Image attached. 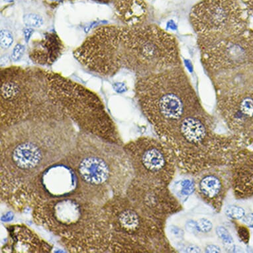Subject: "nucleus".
Listing matches in <instances>:
<instances>
[{
	"label": "nucleus",
	"mask_w": 253,
	"mask_h": 253,
	"mask_svg": "<svg viewBox=\"0 0 253 253\" xmlns=\"http://www.w3.org/2000/svg\"><path fill=\"white\" fill-rule=\"evenodd\" d=\"M123 26H101L93 31L73 55L89 71L112 77L122 68L121 41Z\"/></svg>",
	"instance_id": "obj_12"
},
{
	"label": "nucleus",
	"mask_w": 253,
	"mask_h": 253,
	"mask_svg": "<svg viewBox=\"0 0 253 253\" xmlns=\"http://www.w3.org/2000/svg\"><path fill=\"white\" fill-rule=\"evenodd\" d=\"M197 226L199 233L202 234H209L212 231L213 225L212 222L207 218H203L200 219L197 221Z\"/></svg>",
	"instance_id": "obj_25"
},
{
	"label": "nucleus",
	"mask_w": 253,
	"mask_h": 253,
	"mask_svg": "<svg viewBox=\"0 0 253 253\" xmlns=\"http://www.w3.org/2000/svg\"><path fill=\"white\" fill-rule=\"evenodd\" d=\"M249 16L241 0H201L189 16L202 49L247 30Z\"/></svg>",
	"instance_id": "obj_10"
},
{
	"label": "nucleus",
	"mask_w": 253,
	"mask_h": 253,
	"mask_svg": "<svg viewBox=\"0 0 253 253\" xmlns=\"http://www.w3.org/2000/svg\"><path fill=\"white\" fill-rule=\"evenodd\" d=\"M216 110L229 134L253 145V90L217 95Z\"/></svg>",
	"instance_id": "obj_14"
},
{
	"label": "nucleus",
	"mask_w": 253,
	"mask_h": 253,
	"mask_svg": "<svg viewBox=\"0 0 253 253\" xmlns=\"http://www.w3.org/2000/svg\"><path fill=\"white\" fill-rule=\"evenodd\" d=\"M79 180L76 197L103 205L124 194L134 179L132 164L123 147L80 131L75 147L62 160Z\"/></svg>",
	"instance_id": "obj_2"
},
{
	"label": "nucleus",
	"mask_w": 253,
	"mask_h": 253,
	"mask_svg": "<svg viewBox=\"0 0 253 253\" xmlns=\"http://www.w3.org/2000/svg\"><path fill=\"white\" fill-rule=\"evenodd\" d=\"M1 128L30 120L67 118L51 96L45 70L12 66L0 72Z\"/></svg>",
	"instance_id": "obj_5"
},
{
	"label": "nucleus",
	"mask_w": 253,
	"mask_h": 253,
	"mask_svg": "<svg viewBox=\"0 0 253 253\" xmlns=\"http://www.w3.org/2000/svg\"><path fill=\"white\" fill-rule=\"evenodd\" d=\"M225 214L230 219L237 221L243 219L245 216V209L236 205H231L225 208Z\"/></svg>",
	"instance_id": "obj_21"
},
{
	"label": "nucleus",
	"mask_w": 253,
	"mask_h": 253,
	"mask_svg": "<svg viewBox=\"0 0 253 253\" xmlns=\"http://www.w3.org/2000/svg\"><path fill=\"white\" fill-rule=\"evenodd\" d=\"M241 221L246 226L253 229V213L246 214L241 219Z\"/></svg>",
	"instance_id": "obj_28"
},
{
	"label": "nucleus",
	"mask_w": 253,
	"mask_h": 253,
	"mask_svg": "<svg viewBox=\"0 0 253 253\" xmlns=\"http://www.w3.org/2000/svg\"><path fill=\"white\" fill-rule=\"evenodd\" d=\"M121 52L122 68L137 77L183 66L177 39L156 25L123 26Z\"/></svg>",
	"instance_id": "obj_8"
},
{
	"label": "nucleus",
	"mask_w": 253,
	"mask_h": 253,
	"mask_svg": "<svg viewBox=\"0 0 253 253\" xmlns=\"http://www.w3.org/2000/svg\"><path fill=\"white\" fill-rule=\"evenodd\" d=\"M14 43V36L10 30L6 28H1V37H0V45L1 51L10 49Z\"/></svg>",
	"instance_id": "obj_22"
},
{
	"label": "nucleus",
	"mask_w": 253,
	"mask_h": 253,
	"mask_svg": "<svg viewBox=\"0 0 253 253\" xmlns=\"http://www.w3.org/2000/svg\"><path fill=\"white\" fill-rule=\"evenodd\" d=\"M64 51L62 40L55 32L42 34L39 39L34 41L29 49V56L34 63L41 66H51L61 57Z\"/></svg>",
	"instance_id": "obj_17"
},
{
	"label": "nucleus",
	"mask_w": 253,
	"mask_h": 253,
	"mask_svg": "<svg viewBox=\"0 0 253 253\" xmlns=\"http://www.w3.org/2000/svg\"><path fill=\"white\" fill-rule=\"evenodd\" d=\"M135 92L158 139L186 118L205 110L183 66L137 77Z\"/></svg>",
	"instance_id": "obj_4"
},
{
	"label": "nucleus",
	"mask_w": 253,
	"mask_h": 253,
	"mask_svg": "<svg viewBox=\"0 0 253 253\" xmlns=\"http://www.w3.org/2000/svg\"><path fill=\"white\" fill-rule=\"evenodd\" d=\"M93 1H98V2L107 3L110 2L111 0H93Z\"/></svg>",
	"instance_id": "obj_34"
},
{
	"label": "nucleus",
	"mask_w": 253,
	"mask_h": 253,
	"mask_svg": "<svg viewBox=\"0 0 253 253\" xmlns=\"http://www.w3.org/2000/svg\"><path fill=\"white\" fill-rule=\"evenodd\" d=\"M115 11L124 26H139L146 22L147 5L144 0H115Z\"/></svg>",
	"instance_id": "obj_18"
},
{
	"label": "nucleus",
	"mask_w": 253,
	"mask_h": 253,
	"mask_svg": "<svg viewBox=\"0 0 253 253\" xmlns=\"http://www.w3.org/2000/svg\"><path fill=\"white\" fill-rule=\"evenodd\" d=\"M78 132L68 118L30 120L1 128L3 196L27 185L75 147Z\"/></svg>",
	"instance_id": "obj_1"
},
{
	"label": "nucleus",
	"mask_w": 253,
	"mask_h": 253,
	"mask_svg": "<svg viewBox=\"0 0 253 253\" xmlns=\"http://www.w3.org/2000/svg\"><path fill=\"white\" fill-rule=\"evenodd\" d=\"M171 234L178 238H183L184 236V231L181 229L178 228L176 226H171L170 227Z\"/></svg>",
	"instance_id": "obj_30"
},
{
	"label": "nucleus",
	"mask_w": 253,
	"mask_h": 253,
	"mask_svg": "<svg viewBox=\"0 0 253 253\" xmlns=\"http://www.w3.org/2000/svg\"><path fill=\"white\" fill-rule=\"evenodd\" d=\"M177 187L180 198L188 197L196 192V185L194 180L190 179L182 180L178 182Z\"/></svg>",
	"instance_id": "obj_19"
},
{
	"label": "nucleus",
	"mask_w": 253,
	"mask_h": 253,
	"mask_svg": "<svg viewBox=\"0 0 253 253\" xmlns=\"http://www.w3.org/2000/svg\"><path fill=\"white\" fill-rule=\"evenodd\" d=\"M78 189L79 180L75 171L61 161L49 167L15 192H21L27 201L36 203L43 200L76 196Z\"/></svg>",
	"instance_id": "obj_13"
},
{
	"label": "nucleus",
	"mask_w": 253,
	"mask_h": 253,
	"mask_svg": "<svg viewBox=\"0 0 253 253\" xmlns=\"http://www.w3.org/2000/svg\"><path fill=\"white\" fill-rule=\"evenodd\" d=\"M25 51V45L22 43H18L13 49L12 54H11L10 59L13 62H18L21 59L24 55Z\"/></svg>",
	"instance_id": "obj_26"
},
{
	"label": "nucleus",
	"mask_w": 253,
	"mask_h": 253,
	"mask_svg": "<svg viewBox=\"0 0 253 253\" xmlns=\"http://www.w3.org/2000/svg\"><path fill=\"white\" fill-rule=\"evenodd\" d=\"M217 95L253 90V30L200 49Z\"/></svg>",
	"instance_id": "obj_7"
},
{
	"label": "nucleus",
	"mask_w": 253,
	"mask_h": 253,
	"mask_svg": "<svg viewBox=\"0 0 253 253\" xmlns=\"http://www.w3.org/2000/svg\"><path fill=\"white\" fill-rule=\"evenodd\" d=\"M23 35H24L25 42H26L27 43H29L31 38L32 37L33 34H34V29L30 28V27H26V28L24 29V30H23Z\"/></svg>",
	"instance_id": "obj_32"
},
{
	"label": "nucleus",
	"mask_w": 253,
	"mask_h": 253,
	"mask_svg": "<svg viewBox=\"0 0 253 253\" xmlns=\"http://www.w3.org/2000/svg\"><path fill=\"white\" fill-rule=\"evenodd\" d=\"M205 252L207 253H221V249L219 246L210 244L205 247Z\"/></svg>",
	"instance_id": "obj_29"
},
{
	"label": "nucleus",
	"mask_w": 253,
	"mask_h": 253,
	"mask_svg": "<svg viewBox=\"0 0 253 253\" xmlns=\"http://www.w3.org/2000/svg\"><path fill=\"white\" fill-rule=\"evenodd\" d=\"M231 189L238 200L253 198V151L243 147L235 153L229 164Z\"/></svg>",
	"instance_id": "obj_16"
},
{
	"label": "nucleus",
	"mask_w": 253,
	"mask_h": 253,
	"mask_svg": "<svg viewBox=\"0 0 253 253\" xmlns=\"http://www.w3.org/2000/svg\"></svg>",
	"instance_id": "obj_35"
},
{
	"label": "nucleus",
	"mask_w": 253,
	"mask_h": 253,
	"mask_svg": "<svg viewBox=\"0 0 253 253\" xmlns=\"http://www.w3.org/2000/svg\"><path fill=\"white\" fill-rule=\"evenodd\" d=\"M194 181L196 192L200 199L217 213L221 212L231 188L229 165L202 171L196 174Z\"/></svg>",
	"instance_id": "obj_15"
},
{
	"label": "nucleus",
	"mask_w": 253,
	"mask_h": 253,
	"mask_svg": "<svg viewBox=\"0 0 253 253\" xmlns=\"http://www.w3.org/2000/svg\"><path fill=\"white\" fill-rule=\"evenodd\" d=\"M45 72L51 96L65 117L81 131L120 145L117 127L97 94L61 74Z\"/></svg>",
	"instance_id": "obj_9"
},
{
	"label": "nucleus",
	"mask_w": 253,
	"mask_h": 253,
	"mask_svg": "<svg viewBox=\"0 0 253 253\" xmlns=\"http://www.w3.org/2000/svg\"><path fill=\"white\" fill-rule=\"evenodd\" d=\"M216 232L217 236L225 245L231 246L234 244V238L225 227L221 226V225L217 227Z\"/></svg>",
	"instance_id": "obj_24"
},
{
	"label": "nucleus",
	"mask_w": 253,
	"mask_h": 253,
	"mask_svg": "<svg viewBox=\"0 0 253 253\" xmlns=\"http://www.w3.org/2000/svg\"><path fill=\"white\" fill-rule=\"evenodd\" d=\"M200 247L196 245H189L185 249V253H201Z\"/></svg>",
	"instance_id": "obj_33"
},
{
	"label": "nucleus",
	"mask_w": 253,
	"mask_h": 253,
	"mask_svg": "<svg viewBox=\"0 0 253 253\" xmlns=\"http://www.w3.org/2000/svg\"><path fill=\"white\" fill-rule=\"evenodd\" d=\"M249 15L253 16V0H241Z\"/></svg>",
	"instance_id": "obj_31"
},
{
	"label": "nucleus",
	"mask_w": 253,
	"mask_h": 253,
	"mask_svg": "<svg viewBox=\"0 0 253 253\" xmlns=\"http://www.w3.org/2000/svg\"><path fill=\"white\" fill-rule=\"evenodd\" d=\"M34 219L75 252L112 251V234L102 205L76 196L34 203Z\"/></svg>",
	"instance_id": "obj_3"
},
{
	"label": "nucleus",
	"mask_w": 253,
	"mask_h": 253,
	"mask_svg": "<svg viewBox=\"0 0 253 253\" xmlns=\"http://www.w3.org/2000/svg\"><path fill=\"white\" fill-rule=\"evenodd\" d=\"M103 207L114 252H176L166 236V222L147 214L125 194L115 196Z\"/></svg>",
	"instance_id": "obj_6"
},
{
	"label": "nucleus",
	"mask_w": 253,
	"mask_h": 253,
	"mask_svg": "<svg viewBox=\"0 0 253 253\" xmlns=\"http://www.w3.org/2000/svg\"><path fill=\"white\" fill-rule=\"evenodd\" d=\"M234 223L240 241L245 245H248L251 238L250 231L249 230L248 227L246 226L244 224L243 225L238 224L236 221H234Z\"/></svg>",
	"instance_id": "obj_23"
},
{
	"label": "nucleus",
	"mask_w": 253,
	"mask_h": 253,
	"mask_svg": "<svg viewBox=\"0 0 253 253\" xmlns=\"http://www.w3.org/2000/svg\"><path fill=\"white\" fill-rule=\"evenodd\" d=\"M185 229L187 232L190 233L192 234H199L197 226V221H195L194 220L190 219L186 221L185 224Z\"/></svg>",
	"instance_id": "obj_27"
},
{
	"label": "nucleus",
	"mask_w": 253,
	"mask_h": 253,
	"mask_svg": "<svg viewBox=\"0 0 253 253\" xmlns=\"http://www.w3.org/2000/svg\"><path fill=\"white\" fill-rule=\"evenodd\" d=\"M23 19L25 26L30 28H40L44 24L43 17L34 13L25 14Z\"/></svg>",
	"instance_id": "obj_20"
},
{
	"label": "nucleus",
	"mask_w": 253,
	"mask_h": 253,
	"mask_svg": "<svg viewBox=\"0 0 253 253\" xmlns=\"http://www.w3.org/2000/svg\"><path fill=\"white\" fill-rule=\"evenodd\" d=\"M134 171V179L169 187L177 166L168 147L159 139L143 136L123 145Z\"/></svg>",
	"instance_id": "obj_11"
}]
</instances>
